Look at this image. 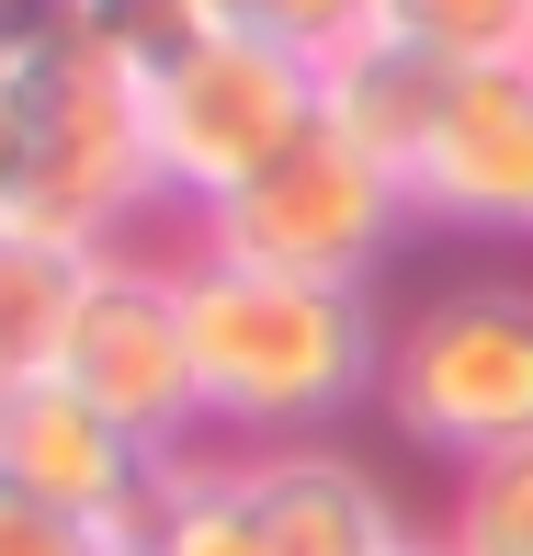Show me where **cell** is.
<instances>
[{"mask_svg": "<svg viewBox=\"0 0 533 556\" xmlns=\"http://www.w3.org/2000/svg\"><path fill=\"white\" fill-rule=\"evenodd\" d=\"M454 80H466V68H443V58H420V46L375 35L364 58L329 80V114H341L352 137L375 148V160H397V170H409L420 148H431V125H443V103H454Z\"/></svg>", "mask_w": 533, "mask_h": 556, "instance_id": "cell-11", "label": "cell"}, {"mask_svg": "<svg viewBox=\"0 0 533 556\" xmlns=\"http://www.w3.org/2000/svg\"><path fill=\"white\" fill-rule=\"evenodd\" d=\"M125 12H137V0H103V35H114V23H125Z\"/></svg>", "mask_w": 533, "mask_h": 556, "instance_id": "cell-19", "label": "cell"}, {"mask_svg": "<svg viewBox=\"0 0 533 556\" xmlns=\"http://www.w3.org/2000/svg\"><path fill=\"white\" fill-rule=\"evenodd\" d=\"M91 273H103L91 239H68V227H46V216H0V387L58 375V341H68V318H80Z\"/></svg>", "mask_w": 533, "mask_h": 556, "instance_id": "cell-10", "label": "cell"}, {"mask_svg": "<svg viewBox=\"0 0 533 556\" xmlns=\"http://www.w3.org/2000/svg\"><path fill=\"white\" fill-rule=\"evenodd\" d=\"M216 262H262V273H307V285H375L397 250L420 239V193L397 160H375L341 114H318L262 182H239L216 216L182 227Z\"/></svg>", "mask_w": 533, "mask_h": 556, "instance_id": "cell-3", "label": "cell"}, {"mask_svg": "<svg viewBox=\"0 0 533 556\" xmlns=\"http://www.w3.org/2000/svg\"><path fill=\"white\" fill-rule=\"evenodd\" d=\"M375 420L420 466H454V477L533 443V285L522 273H466V285L420 295L386 330Z\"/></svg>", "mask_w": 533, "mask_h": 556, "instance_id": "cell-2", "label": "cell"}, {"mask_svg": "<svg viewBox=\"0 0 533 556\" xmlns=\"http://www.w3.org/2000/svg\"><path fill=\"white\" fill-rule=\"evenodd\" d=\"M160 454L137 432H114L68 375H35V387H0V489L35 500V511H68L91 534H148V500H160Z\"/></svg>", "mask_w": 533, "mask_h": 556, "instance_id": "cell-7", "label": "cell"}, {"mask_svg": "<svg viewBox=\"0 0 533 556\" xmlns=\"http://www.w3.org/2000/svg\"><path fill=\"white\" fill-rule=\"evenodd\" d=\"M239 500L262 522V556H409L420 522L386 500V477L341 443H262L239 454Z\"/></svg>", "mask_w": 533, "mask_h": 556, "instance_id": "cell-9", "label": "cell"}, {"mask_svg": "<svg viewBox=\"0 0 533 556\" xmlns=\"http://www.w3.org/2000/svg\"><path fill=\"white\" fill-rule=\"evenodd\" d=\"M23 170H35V68L0 58V216H23Z\"/></svg>", "mask_w": 533, "mask_h": 556, "instance_id": "cell-18", "label": "cell"}, {"mask_svg": "<svg viewBox=\"0 0 533 556\" xmlns=\"http://www.w3.org/2000/svg\"><path fill=\"white\" fill-rule=\"evenodd\" d=\"M182 318H193V387H205V443H341V420L386 387V330L375 285H307V273L216 262L182 239Z\"/></svg>", "mask_w": 533, "mask_h": 556, "instance_id": "cell-1", "label": "cell"}, {"mask_svg": "<svg viewBox=\"0 0 533 556\" xmlns=\"http://www.w3.org/2000/svg\"><path fill=\"white\" fill-rule=\"evenodd\" d=\"M431 545L443 556H533V443H511V454H488V466L454 477Z\"/></svg>", "mask_w": 533, "mask_h": 556, "instance_id": "cell-15", "label": "cell"}, {"mask_svg": "<svg viewBox=\"0 0 533 556\" xmlns=\"http://www.w3.org/2000/svg\"><path fill=\"white\" fill-rule=\"evenodd\" d=\"M420 227L454 239H533V58L522 68H466L431 148L409 160Z\"/></svg>", "mask_w": 533, "mask_h": 556, "instance_id": "cell-8", "label": "cell"}, {"mask_svg": "<svg viewBox=\"0 0 533 556\" xmlns=\"http://www.w3.org/2000/svg\"><path fill=\"white\" fill-rule=\"evenodd\" d=\"M58 375L114 420V432H137L160 466H182V454L205 443L193 318H182V239L170 250H148V239L103 250V273H91L80 318H68V341H58Z\"/></svg>", "mask_w": 533, "mask_h": 556, "instance_id": "cell-6", "label": "cell"}, {"mask_svg": "<svg viewBox=\"0 0 533 556\" xmlns=\"http://www.w3.org/2000/svg\"><path fill=\"white\" fill-rule=\"evenodd\" d=\"M23 216L68 227L91 250H137L170 216L160 137H148V68L125 35H80L35 58V170H23Z\"/></svg>", "mask_w": 533, "mask_h": 556, "instance_id": "cell-5", "label": "cell"}, {"mask_svg": "<svg viewBox=\"0 0 533 556\" xmlns=\"http://www.w3.org/2000/svg\"><path fill=\"white\" fill-rule=\"evenodd\" d=\"M80 35H103V0H0V58L12 68L58 58V46H80Z\"/></svg>", "mask_w": 533, "mask_h": 556, "instance_id": "cell-16", "label": "cell"}, {"mask_svg": "<svg viewBox=\"0 0 533 556\" xmlns=\"http://www.w3.org/2000/svg\"><path fill=\"white\" fill-rule=\"evenodd\" d=\"M137 545L148 556H262V522H250V500H239V454H227V443H193L182 466L160 477Z\"/></svg>", "mask_w": 533, "mask_h": 556, "instance_id": "cell-13", "label": "cell"}, {"mask_svg": "<svg viewBox=\"0 0 533 556\" xmlns=\"http://www.w3.org/2000/svg\"><path fill=\"white\" fill-rule=\"evenodd\" d=\"M409 556H443V545H431V534H420V545H409Z\"/></svg>", "mask_w": 533, "mask_h": 556, "instance_id": "cell-20", "label": "cell"}, {"mask_svg": "<svg viewBox=\"0 0 533 556\" xmlns=\"http://www.w3.org/2000/svg\"><path fill=\"white\" fill-rule=\"evenodd\" d=\"M125 556H148V545H125Z\"/></svg>", "mask_w": 533, "mask_h": 556, "instance_id": "cell-21", "label": "cell"}, {"mask_svg": "<svg viewBox=\"0 0 533 556\" xmlns=\"http://www.w3.org/2000/svg\"><path fill=\"white\" fill-rule=\"evenodd\" d=\"M182 23L250 35V46H272V58L318 68V80H341V68L386 35V0H182Z\"/></svg>", "mask_w": 533, "mask_h": 556, "instance_id": "cell-12", "label": "cell"}, {"mask_svg": "<svg viewBox=\"0 0 533 556\" xmlns=\"http://www.w3.org/2000/svg\"><path fill=\"white\" fill-rule=\"evenodd\" d=\"M125 545H137V534H91V522L35 511V500L0 489V556H125Z\"/></svg>", "mask_w": 533, "mask_h": 556, "instance_id": "cell-17", "label": "cell"}, {"mask_svg": "<svg viewBox=\"0 0 533 556\" xmlns=\"http://www.w3.org/2000/svg\"><path fill=\"white\" fill-rule=\"evenodd\" d=\"M386 35L443 68H522L533 58V0H386Z\"/></svg>", "mask_w": 533, "mask_h": 556, "instance_id": "cell-14", "label": "cell"}, {"mask_svg": "<svg viewBox=\"0 0 533 556\" xmlns=\"http://www.w3.org/2000/svg\"><path fill=\"white\" fill-rule=\"evenodd\" d=\"M137 68H148V137H160V182H170V216L182 227L216 216L239 182H262L329 114L318 68L272 58V46H250V35H205V23L137 46Z\"/></svg>", "mask_w": 533, "mask_h": 556, "instance_id": "cell-4", "label": "cell"}]
</instances>
